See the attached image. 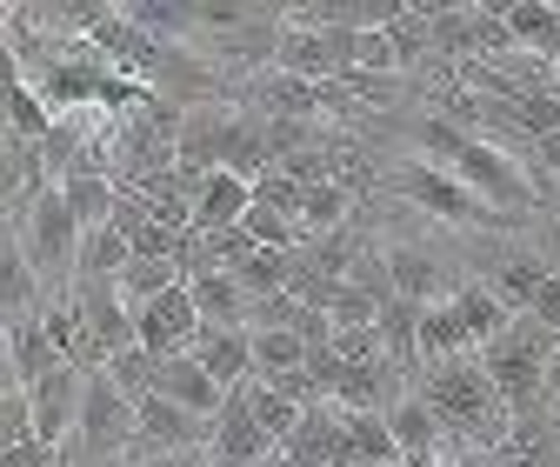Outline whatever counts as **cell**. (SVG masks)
Segmentation results:
<instances>
[{
    "label": "cell",
    "instance_id": "cell-1",
    "mask_svg": "<svg viewBox=\"0 0 560 467\" xmlns=\"http://www.w3.org/2000/svg\"><path fill=\"white\" fill-rule=\"evenodd\" d=\"M413 154H420V161H434V167H447L460 187H474L487 208L508 214V221L534 214V200H540V187H534V174H527V161H521L514 148L480 141V133L454 127L447 114H434V120H420V127H413Z\"/></svg>",
    "mask_w": 560,
    "mask_h": 467
},
{
    "label": "cell",
    "instance_id": "cell-2",
    "mask_svg": "<svg viewBox=\"0 0 560 467\" xmlns=\"http://www.w3.org/2000/svg\"><path fill=\"white\" fill-rule=\"evenodd\" d=\"M428 408L441 415V428H447V441L460 447H508V434H514V408L501 400V387H494V374L480 367V354H460V361H441V367H428L420 374V387H413Z\"/></svg>",
    "mask_w": 560,
    "mask_h": 467
},
{
    "label": "cell",
    "instance_id": "cell-3",
    "mask_svg": "<svg viewBox=\"0 0 560 467\" xmlns=\"http://www.w3.org/2000/svg\"><path fill=\"white\" fill-rule=\"evenodd\" d=\"M553 354H560V334H547L527 314L501 334L494 348H480V367L494 374V387H501V400L514 408V421L547 408V367H553Z\"/></svg>",
    "mask_w": 560,
    "mask_h": 467
},
{
    "label": "cell",
    "instance_id": "cell-4",
    "mask_svg": "<svg viewBox=\"0 0 560 467\" xmlns=\"http://www.w3.org/2000/svg\"><path fill=\"white\" fill-rule=\"evenodd\" d=\"M387 194H394V200H407V208H420L428 221H447V227H474V234L508 227V214H494L474 187H460L447 167L420 161V154H400V161L387 167Z\"/></svg>",
    "mask_w": 560,
    "mask_h": 467
},
{
    "label": "cell",
    "instance_id": "cell-5",
    "mask_svg": "<svg viewBox=\"0 0 560 467\" xmlns=\"http://www.w3.org/2000/svg\"><path fill=\"white\" fill-rule=\"evenodd\" d=\"M21 247H27V260H34V275L47 281V301H67L74 294V281H81V241H88V227L74 221V208H67V194L54 187V194H40V208L21 221V227H8Z\"/></svg>",
    "mask_w": 560,
    "mask_h": 467
},
{
    "label": "cell",
    "instance_id": "cell-6",
    "mask_svg": "<svg viewBox=\"0 0 560 467\" xmlns=\"http://www.w3.org/2000/svg\"><path fill=\"white\" fill-rule=\"evenodd\" d=\"M140 441V421H133V394L107 374V367H94L88 374V400H81V434L67 441L81 454V467H101V460H114L120 447H133Z\"/></svg>",
    "mask_w": 560,
    "mask_h": 467
},
{
    "label": "cell",
    "instance_id": "cell-7",
    "mask_svg": "<svg viewBox=\"0 0 560 467\" xmlns=\"http://www.w3.org/2000/svg\"><path fill=\"white\" fill-rule=\"evenodd\" d=\"M194 334H200V307H194V288H167L161 301H148L133 314V348H148L154 361H180L194 354Z\"/></svg>",
    "mask_w": 560,
    "mask_h": 467
},
{
    "label": "cell",
    "instance_id": "cell-8",
    "mask_svg": "<svg viewBox=\"0 0 560 467\" xmlns=\"http://www.w3.org/2000/svg\"><path fill=\"white\" fill-rule=\"evenodd\" d=\"M74 314H81V327H88V341H94V361L107 367L114 354H127L133 348V307H127V294H120V281H74Z\"/></svg>",
    "mask_w": 560,
    "mask_h": 467
},
{
    "label": "cell",
    "instance_id": "cell-9",
    "mask_svg": "<svg viewBox=\"0 0 560 467\" xmlns=\"http://www.w3.org/2000/svg\"><path fill=\"white\" fill-rule=\"evenodd\" d=\"M207 454H214V467H273L280 460V441L254 421V400L247 387L228 394V408L214 415V434H207Z\"/></svg>",
    "mask_w": 560,
    "mask_h": 467
},
{
    "label": "cell",
    "instance_id": "cell-10",
    "mask_svg": "<svg viewBox=\"0 0 560 467\" xmlns=\"http://www.w3.org/2000/svg\"><path fill=\"white\" fill-rule=\"evenodd\" d=\"M133 421H140V454H187V447H207V434H214V421H200V415H187V408H174L167 394H140L133 400Z\"/></svg>",
    "mask_w": 560,
    "mask_h": 467
},
{
    "label": "cell",
    "instance_id": "cell-11",
    "mask_svg": "<svg viewBox=\"0 0 560 467\" xmlns=\"http://www.w3.org/2000/svg\"><path fill=\"white\" fill-rule=\"evenodd\" d=\"M27 400H34V434H40L47 447H67V441L81 434L88 374H81V367H54L40 387H27Z\"/></svg>",
    "mask_w": 560,
    "mask_h": 467
},
{
    "label": "cell",
    "instance_id": "cell-12",
    "mask_svg": "<svg viewBox=\"0 0 560 467\" xmlns=\"http://www.w3.org/2000/svg\"><path fill=\"white\" fill-rule=\"evenodd\" d=\"M381 260H387L394 301H413V307H441V301H454V294H460V288H454V275H447V260H441V254H428V247H413V241L387 247Z\"/></svg>",
    "mask_w": 560,
    "mask_h": 467
},
{
    "label": "cell",
    "instance_id": "cell-13",
    "mask_svg": "<svg viewBox=\"0 0 560 467\" xmlns=\"http://www.w3.org/2000/svg\"><path fill=\"white\" fill-rule=\"evenodd\" d=\"M394 421V447H400V467H441L447 454H454V441H447V428H441V415L428 408L420 394H407L400 408L387 415Z\"/></svg>",
    "mask_w": 560,
    "mask_h": 467
},
{
    "label": "cell",
    "instance_id": "cell-14",
    "mask_svg": "<svg viewBox=\"0 0 560 467\" xmlns=\"http://www.w3.org/2000/svg\"><path fill=\"white\" fill-rule=\"evenodd\" d=\"M194 361L234 394V387L254 381V334L247 327H200L194 334Z\"/></svg>",
    "mask_w": 560,
    "mask_h": 467
},
{
    "label": "cell",
    "instance_id": "cell-15",
    "mask_svg": "<svg viewBox=\"0 0 560 467\" xmlns=\"http://www.w3.org/2000/svg\"><path fill=\"white\" fill-rule=\"evenodd\" d=\"M154 394H167L174 408H187V415H200V421H214L221 408H228V387L207 374L194 354H180V361H161V374H154Z\"/></svg>",
    "mask_w": 560,
    "mask_h": 467
},
{
    "label": "cell",
    "instance_id": "cell-16",
    "mask_svg": "<svg viewBox=\"0 0 560 467\" xmlns=\"http://www.w3.org/2000/svg\"><path fill=\"white\" fill-rule=\"evenodd\" d=\"M273 67L294 81H334L340 74V54L320 27H288V14H280V40H273Z\"/></svg>",
    "mask_w": 560,
    "mask_h": 467
},
{
    "label": "cell",
    "instance_id": "cell-17",
    "mask_svg": "<svg viewBox=\"0 0 560 467\" xmlns=\"http://www.w3.org/2000/svg\"><path fill=\"white\" fill-rule=\"evenodd\" d=\"M254 214V180L241 174H207L194 194V234H228Z\"/></svg>",
    "mask_w": 560,
    "mask_h": 467
},
{
    "label": "cell",
    "instance_id": "cell-18",
    "mask_svg": "<svg viewBox=\"0 0 560 467\" xmlns=\"http://www.w3.org/2000/svg\"><path fill=\"white\" fill-rule=\"evenodd\" d=\"M54 367H67V361H60V348H54L47 320H40V314H27V320H8V381H21V387H40Z\"/></svg>",
    "mask_w": 560,
    "mask_h": 467
},
{
    "label": "cell",
    "instance_id": "cell-19",
    "mask_svg": "<svg viewBox=\"0 0 560 467\" xmlns=\"http://www.w3.org/2000/svg\"><path fill=\"white\" fill-rule=\"evenodd\" d=\"M334 454H340V408L334 400H314L301 415V428L288 434V447H280V460L288 467H334Z\"/></svg>",
    "mask_w": 560,
    "mask_h": 467
},
{
    "label": "cell",
    "instance_id": "cell-20",
    "mask_svg": "<svg viewBox=\"0 0 560 467\" xmlns=\"http://www.w3.org/2000/svg\"><path fill=\"white\" fill-rule=\"evenodd\" d=\"M0 301H8V320H27V314L47 307V281L34 275V260L14 234L0 241Z\"/></svg>",
    "mask_w": 560,
    "mask_h": 467
},
{
    "label": "cell",
    "instance_id": "cell-21",
    "mask_svg": "<svg viewBox=\"0 0 560 467\" xmlns=\"http://www.w3.org/2000/svg\"><path fill=\"white\" fill-rule=\"evenodd\" d=\"M501 14H508V34H514L521 54L560 60V8H553V0H508Z\"/></svg>",
    "mask_w": 560,
    "mask_h": 467
},
{
    "label": "cell",
    "instance_id": "cell-22",
    "mask_svg": "<svg viewBox=\"0 0 560 467\" xmlns=\"http://www.w3.org/2000/svg\"><path fill=\"white\" fill-rule=\"evenodd\" d=\"M454 307H460V320H467V334H474V348H494L501 341V334L521 320L494 288H487V281H460V294H454Z\"/></svg>",
    "mask_w": 560,
    "mask_h": 467
},
{
    "label": "cell",
    "instance_id": "cell-23",
    "mask_svg": "<svg viewBox=\"0 0 560 467\" xmlns=\"http://www.w3.org/2000/svg\"><path fill=\"white\" fill-rule=\"evenodd\" d=\"M460 354H474V334H467L460 307H454V301L420 307V361L441 367V361H460Z\"/></svg>",
    "mask_w": 560,
    "mask_h": 467
},
{
    "label": "cell",
    "instance_id": "cell-24",
    "mask_svg": "<svg viewBox=\"0 0 560 467\" xmlns=\"http://www.w3.org/2000/svg\"><path fill=\"white\" fill-rule=\"evenodd\" d=\"M187 288H194V307H200V327H247V314H254V301L241 294V281H234V275H194ZM247 334H254V327H247Z\"/></svg>",
    "mask_w": 560,
    "mask_h": 467
},
{
    "label": "cell",
    "instance_id": "cell-25",
    "mask_svg": "<svg viewBox=\"0 0 560 467\" xmlns=\"http://www.w3.org/2000/svg\"><path fill=\"white\" fill-rule=\"evenodd\" d=\"M347 214H354V180H314L301 194V234H347Z\"/></svg>",
    "mask_w": 560,
    "mask_h": 467
},
{
    "label": "cell",
    "instance_id": "cell-26",
    "mask_svg": "<svg viewBox=\"0 0 560 467\" xmlns=\"http://www.w3.org/2000/svg\"><path fill=\"white\" fill-rule=\"evenodd\" d=\"M547 275H553V260H547V254H534V247H521V254H508V260L494 267V281H487V288H494L514 314H527Z\"/></svg>",
    "mask_w": 560,
    "mask_h": 467
},
{
    "label": "cell",
    "instance_id": "cell-27",
    "mask_svg": "<svg viewBox=\"0 0 560 467\" xmlns=\"http://www.w3.org/2000/svg\"><path fill=\"white\" fill-rule=\"evenodd\" d=\"M307 341L294 327H267V334H254V381H294V374H307Z\"/></svg>",
    "mask_w": 560,
    "mask_h": 467
},
{
    "label": "cell",
    "instance_id": "cell-28",
    "mask_svg": "<svg viewBox=\"0 0 560 467\" xmlns=\"http://www.w3.org/2000/svg\"><path fill=\"white\" fill-rule=\"evenodd\" d=\"M60 194H67V208H74V221L88 234L114 227V214H120V180H107V174H74V180H60Z\"/></svg>",
    "mask_w": 560,
    "mask_h": 467
},
{
    "label": "cell",
    "instance_id": "cell-29",
    "mask_svg": "<svg viewBox=\"0 0 560 467\" xmlns=\"http://www.w3.org/2000/svg\"><path fill=\"white\" fill-rule=\"evenodd\" d=\"M54 133V114H47V101L21 81V74H8V141H27V148H40Z\"/></svg>",
    "mask_w": 560,
    "mask_h": 467
},
{
    "label": "cell",
    "instance_id": "cell-30",
    "mask_svg": "<svg viewBox=\"0 0 560 467\" xmlns=\"http://www.w3.org/2000/svg\"><path fill=\"white\" fill-rule=\"evenodd\" d=\"M127 21L161 47H180L194 34V8H174V0H127Z\"/></svg>",
    "mask_w": 560,
    "mask_h": 467
},
{
    "label": "cell",
    "instance_id": "cell-31",
    "mask_svg": "<svg viewBox=\"0 0 560 467\" xmlns=\"http://www.w3.org/2000/svg\"><path fill=\"white\" fill-rule=\"evenodd\" d=\"M340 428H347V447H354L361 467L400 460V447H394V421H387V415H347V408H340Z\"/></svg>",
    "mask_w": 560,
    "mask_h": 467
},
{
    "label": "cell",
    "instance_id": "cell-32",
    "mask_svg": "<svg viewBox=\"0 0 560 467\" xmlns=\"http://www.w3.org/2000/svg\"><path fill=\"white\" fill-rule=\"evenodd\" d=\"M247 400H254V421H260L280 447H288V434H294V428H301V415H307L301 400H294L288 387H273V381H247Z\"/></svg>",
    "mask_w": 560,
    "mask_h": 467
},
{
    "label": "cell",
    "instance_id": "cell-33",
    "mask_svg": "<svg viewBox=\"0 0 560 467\" xmlns=\"http://www.w3.org/2000/svg\"><path fill=\"white\" fill-rule=\"evenodd\" d=\"M527 320H540L547 334H560V267L540 281V294H534V307H527Z\"/></svg>",
    "mask_w": 560,
    "mask_h": 467
},
{
    "label": "cell",
    "instance_id": "cell-34",
    "mask_svg": "<svg viewBox=\"0 0 560 467\" xmlns=\"http://www.w3.org/2000/svg\"><path fill=\"white\" fill-rule=\"evenodd\" d=\"M148 467H214V454H207V447H187V454H154Z\"/></svg>",
    "mask_w": 560,
    "mask_h": 467
},
{
    "label": "cell",
    "instance_id": "cell-35",
    "mask_svg": "<svg viewBox=\"0 0 560 467\" xmlns=\"http://www.w3.org/2000/svg\"><path fill=\"white\" fill-rule=\"evenodd\" d=\"M547 415L560 421V354H553V367H547Z\"/></svg>",
    "mask_w": 560,
    "mask_h": 467
},
{
    "label": "cell",
    "instance_id": "cell-36",
    "mask_svg": "<svg viewBox=\"0 0 560 467\" xmlns=\"http://www.w3.org/2000/svg\"><path fill=\"white\" fill-rule=\"evenodd\" d=\"M381 467H400V460H381Z\"/></svg>",
    "mask_w": 560,
    "mask_h": 467
},
{
    "label": "cell",
    "instance_id": "cell-37",
    "mask_svg": "<svg viewBox=\"0 0 560 467\" xmlns=\"http://www.w3.org/2000/svg\"><path fill=\"white\" fill-rule=\"evenodd\" d=\"M273 467H288V460H273Z\"/></svg>",
    "mask_w": 560,
    "mask_h": 467
}]
</instances>
